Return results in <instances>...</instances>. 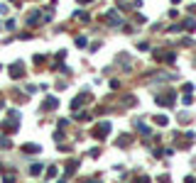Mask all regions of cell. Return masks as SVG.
I'll use <instances>...</instances> for the list:
<instances>
[{"label": "cell", "instance_id": "6da1fadb", "mask_svg": "<svg viewBox=\"0 0 196 183\" xmlns=\"http://www.w3.org/2000/svg\"><path fill=\"white\" fill-rule=\"evenodd\" d=\"M22 149L30 152V154H34V152H37V146H34V144H27V146H22Z\"/></svg>", "mask_w": 196, "mask_h": 183}]
</instances>
